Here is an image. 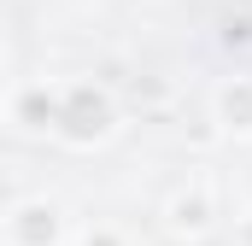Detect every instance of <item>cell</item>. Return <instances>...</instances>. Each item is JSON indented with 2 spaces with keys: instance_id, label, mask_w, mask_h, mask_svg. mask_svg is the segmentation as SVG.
<instances>
[{
  "instance_id": "cell-1",
  "label": "cell",
  "mask_w": 252,
  "mask_h": 246,
  "mask_svg": "<svg viewBox=\"0 0 252 246\" xmlns=\"http://www.w3.org/2000/svg\"><path fill=\"white\" fill-rule=\"evenodd\" d=\"M112 123H118V106H112V94H106L100 82L76 76V82H64V88H59L53 135H59L64 147H94V141L112 135Z\"/></svg>"
},
{
  "instance_id": "cell-2",
  "label": "cell",
  "mask_w": 252,
  "mask_h": 246,
  "mask_svg": "<svg viewBox=\"0 0 252 246\" xmlns=\"http://www.w3.org/2000/svg\"><path fill=\"white\" fill-rule=\"evenodd\" d=\"M0 229H6L12 246H59L64 241V211L53 199H18L0 217Z\"/></svg>"
},
{
  "instance_id": "cell-3",
  "label": "cell",
  "mask_w": 252,
  "mask_h": 246,
  "mask_svg": "<svg viewBox=\"0 0 252 246\" xmlns=\"http://www.w3.org/2000/svg\"><path fill=\"white\" fill-rule=\"evenodd\" d=\"M211 187H182V193H170V205H164V229L170 235H182V241H199L205 229H211Z\"/></svg>"
},
{
  "instance_id": "cell-4",
  "label": "cell",
  "mask_w": 252,
  "mask_h": 246,
  "mask_svg": "<svg viewBox=\"0 0 252 246\" xmlns=\"http://www.w3.org/2000/svg\"><path fill=\"white\" fill-rule=\"evenodd\" d=\"M211 112L229 135H252V76H229L211 94Z\"/></svg>"
},
{
  "instance_id": "cell-5",
  "label": "cell",
  "mask_w": 252,
  "mask_h": 246,
  "mask_svg": "<svg viewBox=\"0 0 252 246\" xmlns=\"http://www.w3.org/2000/svg\"><path fill=\"white\" fill-rule=\"evenodd\" d=\"M53 118H59V88H47V82L18 88V100H12V123L18 129H47L53 135Z\"/></svg>"
},
{
  "instance_id": "cell-6",
  "label": "cell",
  "mask_w": 252,
  "mask_h": 246,
  "mask_svg": "<svg viewBox=\"0 0 252 246\" xmlns=\"http://www.w3.org/2000/svg\"><path fill=\"white\" fill-rule=\"evenodd\" d=\"M82 246H124V235H118V229H106V223H94V229L82 235Z\"/></svg>"
},
{
  "instance_id": "cell-7",
  "label": "cell",
  "mask_w": 252,
  "mask_h": 246,
  "mask_svg": "<svg viewBox=\"0 0 252 246\" xmlns=\"http://www.w3.org/2000/svg\"><path fill=\"white\" fill-rule=\"evenodd\" d=\"M241 241H247V246H252V217H247V229H241Z\"/></svg>"
}]
</instances>
